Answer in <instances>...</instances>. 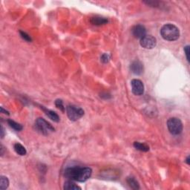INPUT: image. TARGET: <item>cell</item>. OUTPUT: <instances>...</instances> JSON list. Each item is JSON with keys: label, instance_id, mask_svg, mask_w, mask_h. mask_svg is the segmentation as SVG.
I'll return each mask as SVG.
<instances>
[{"label": "cell", "instance_id": "6da1fadb", "mask_svg": "<svg viewBox=\"0 0 190 190\" xmlns=\"http://www.w3.org/2000/svg\"><path fill=\"white\" fill-rule=\"evenodd\" d=\"M92 174V169L89 167H74L67 168L65 170V176L72 180L78 182H85L90 178Z\"/></svg>", "mask_w": 190, "mask_h": 190}, {"label": "cell", "instance_id": "7a4b0ae2", "mask_svg": "<svg viewBox=\"0 0 190 190\" xmlns=\"http://www.w3.org/2000/svg\"><path fill=\"white\" fill-rule=\"evenodd\" d=\"M161 36L165 40L172 41L177 40L180 37V31L176 26L172 24H166L161 28Z\"/></svg>", "mask_w": 190, "mask_h": 190}, {"label": "cell", "instance_id": "3957f363", "mask_svg": "<svg viewBox=\"0 0 190 190\" xmlns=\"http://www.w3.org/2000/svg\"><path fill=\"white\" fill-rule=\"evenodd\" d=\"M35 128L37 131L43 135H48L54 131V128L51 126L50 122L45 120L44 118H39L35 121Z\"/></svg>", "mask_w": 190, "mask_h": 190}, {"label": "cell", "instance_id": "277c9868", "mask_svg": "<svg viewBox=\"0 0 190 190\" xmlns=\"http://www.w3.org/2000/svg\"><path fill=\"white\" fill-rule=\"evenodd\" d=\"M167 128L172 134L179 135L183 131V123L180 119L177 118H172L168 120Z\"/></svg>", "mask_w": 190, "mask_h": 190}, {"label": "cell", "instance_id": "5b68a950", "mask_svg": "<svg viewBox=\"0 0 190 190\" xmlns=\"http://www.w3.org/2000/svg\"><path fill=\"white\" fill-rule=\"evenodd\" d=\"M66 114L72 121H77L84 115L83 109L74 105H68L66 107Z\"/></svg>", "mask_w": 190, "mask_h": 190}, {"label": "cell", "instance_id": "8992f818", "mask_svg": "<svg viewBox=\"0 0 190 190\" xmlns=\"http://www.w3.org/2000/svg\"><path fill=\"white\" fill-rule=\"evenodd\" d=\"M131 91L134 95L140 96L144 93V85L140 79H134L131 82Z\"/></svg>", "mask_w": 190, "mask_h": 190}, {"label": "cell", "instance_id": "52a82bcc", "mask_svg": "<svg viewBox=\"0 0 190 190\" xmlns=\"http://www.w3.org/2000/svg\"><path fill=\"white\" fill-rule=\"evenodd\" d=\"M157 45L155 37L151 35H145L140 40V45L145 49H152Z\"/></svg>", "mask_w": 190, "mask_h": 190}, {"label": "cell", "instance_id": "ba28073f", "mask_svg": "<svg viewBox=\"0 0 190 190\" xmlns=\"http://www.w3.org/2000/svg\"><path fill=\"white\" fill-rule=\"evenodd\" d=\"M131 32H132L133 36L140 40L146 35V29L142 25H137L134 26L131 29Z\"/></svg>", "mask_w": 190, "mask_h": 190}, {"label": "cell", "instance_id": "9c48e42d", "mask_svg": "<svg viewBox=\"0 0 190 190\" xmlns=\"http://www.w3.org/2000/svg\"><path fill=\"white\" fill-rule=\"evenodd\" d=\"M130 70L135 75H140L143 72V65L139 60H135L131 64Z\"/></svg>", "mask_w": 190, "mask_h": 190}, {"label": "cell", "instance_id": "30bf717a", "mask_svg": "<svg viewBox=\"0 0 190 190\" xmlns=\"http://www.w3.org/2000/svg\"><path fill=\"white\" fill-rule=\"evenodd\" d=\"M90 22L92 25H94L100 26V25H103L107 24L108 19L106 18H105V17L96 16V17H91Z\"/></svg>", "mask_w": 190, "mask_h": 190}, {"label": "cell", "instance_id": "8fae6325", "mask_svg": "<svg viewBox=\"0 0 190 190\" xmlns=\"http://www.w3.org/2000/svg\"><path fill=\"white\" fill-rule=\"evenodd\" d=\"M42 109H43V111H45L46 114H47V116L50 119H51L53 121L56 122H58L60 121L59 115L55 112V111H51V110H49V109H45V108H42Z\"/></svg>", "mask_w": 190, "mask_h": 190}, {"label": "cell", "instance_id": "7c38bea8", "mask_svg": "<svg viewBox=\"0 0 190 190\" xmlns=\"http://www.w3.org/2000/svg\"><path fill=\"white\" fill-rule=\"evenodd\" d=\"M14 151L16 152V153L18 154L19 155L24 156L27 154V151H26L25 148L22 144H20V143H17L14 144Z\"/></svg>", "mask_w": 190, "mask_h": 190}, {"label": "cell", "instance_id": "4fadbf2b", "mask_svg": "<svg viewBox=\"0 0 190 190\" xmlns=\"http://www.w3.org/2000/svg\"><path fill=\"white\" fill-rule=\"evenodd\" d=\"M127 184H129V186H130L131 189H140V185L138 184V181L136 180V179L133 177H128L126 179Z\"/></svg>", "mask_w": 190, "mask_h": 190}, {"label": "cell", "instance_id": "5bb4252c", "mask_svg": "<svg viewBox=\"0 0 190 190\" xmlns=\"http://www.w3.org/2000/svg\"><path fill=\"white\" fill-rule=\"evenodd\" d=\"M134 148L140 151V152H148L149 150V145H147L145 143H140V142H134Z\"/></svg>", "mask_w": 190, "mask_h": 190}, {"label": "cell", "instance_id": "9a60e30c", "mask_svg": "<svg viewBox=\"0 0 190 190\" xmlns=\"http://www.w3.org/2000/svg\"><path fill=\"white\" fill-rule=\"evenodd\" d=\"M63 189L67 190V189H72V190H77V189H81V188L79 186L76 185L74 182H72V180H68L64 184Z\"/></svg>", "mask_w": 190, "mask_h": 190}, {"label": "cell", "instance_id": "2e32d148", "mask_svg": "<svg viewBox=\"0 0 190 190\" xmlns=\"http://www.w3.org/2000/svg\"><path fill=\"white\" fill-rule=\"evenodd\" d=\"M7 122H8V125L10 126V127H11L12 129H14L15 131H20L22 130V129H23L22 126L21 125V124L18 123V122L14 121V120H8V121Z\"/></svg>", "mask_w": 190, "mask_h": 190}, {"label": "cell", "instance_id": "e0dca14e", "mask_svg": "<svg viewBox=\"0 0 190 190\" xmlns=\"http://www.w3.org/2000/svg\"><path fill=\"white\" fill-rule=\"evenodd\" d=\"M9 186V180H8V177L5 176H1L0 177V189L2 190H4L8 189Z\"/></svg>", "mask_w": 190, "mask_h": 190}, {"label": "cell", "instance_id": "ac0fdd59", "mask_svg": "<svg viewBox=\"0 0 190 190\" xmlns=\"http://www.w3.org/2000/svg\"><path fill=\"white\" fill-rule=\"evenodd\" d=\"M55 106H56V107L58 108L60 111H62L63 112H65V107H64L63 100H60V99H57V100H56V101H55Z\"/></svg>", "mask_w": 190, "mask_h": 190}, {"label": "cell", "instance_id": "d6986e66", "mask_svg": "<svg viewBox=\"0 0 190 190\" xmlns=\"http://www.w3.org/2000/svg\"><path fill=\"white\" fill-rule=\"evenodd\" d=\"M19 33H20V36L23 39V40L27 41V42H31V37H30L27 33L21 31H19Z\"/></svg>", "mask_w": 190, "mask_h": 190}, {"label": "cell", "instance_id": "ffe728a7", "mask_svg": "<svg viewBox=\"0 0 190 190\" xmlns=\"http://www.w3.org/2000/svg\"><path fill=\"white\" fill-rule=\"evenodd\" d=\"M110 58H111V56L109 54H103L101 56L100 60L103 63H107L110 60Z\"/></svg>", "mask_w": 190, "mask_h": 190}, {"label": "cell", "instance_id": "44dd1931", "mask_svg": "<svg viewBox=\"0 0 190 190\" xmlns=\"http://www.w3.org/2000/svg\"><path fill=\"white\" fill-rule=\"evenodd\" d=\"M184 53H185L186 60L188 62H189V45H186L184 47Z\"/></svg>", "mask_w": 190, "mask_h": 190}, {"label": "cell", "instance_id": "7402d4cb", "mask_svg": "<svg viewBox=\"0 0 190 190\" xmlns=\"http://www.w3.org/2000/svg\"><path fill=\"white\" fill-rule=\"evenodd\" d=\"M5 136V131H4V128H3L2 126H1V138H3Z\"/></svg>", "mask_w": 190, "mask_h": 190}, {"label": "cell", "instance_id": "603a6c76", "mask_svg": "<svg viewBox=\"0 0 190 190\" xmlns=\"http://www.w3.org/2000/svg\"><path fill=\"white\" fill-rule=\"evenodd\" d=\"M1 112L3 113V114H5L9 115V112H8V111H5L4 109H3V107H1Z\"/></svg>", "mask_w": 190, "mask_h": 190}, {"label": "cell", "instance_id": "cb8c5ba5", "mask_svg": "<svg viewBox=\"0 0 190 190\" xmlns=\"http://www.w3.org/2000/svg\"><path fill=\"white\" fill-rule=\"evenodd\" d=\"M4 146L2 145H1V156H2L4 154Z\"/></svg>", "mask_w": 190, "mask_h": 190}, {"label": "cell", "instance_id": "d4e9b609", "mask_svg": "<svg viewBox=\"0 0 190 190\" xmlns=\"http://www.w3.org/2000/svg\"><path fill=\"white\" fill-rule=\"evenodd\" d=\"M189 159H190V157L189 156H188L187 157H186V163H187L188 165H189L190 164V162H189Z\"/></svg>", "mask_w": 190, "mask_h": 190}]
</instances>
